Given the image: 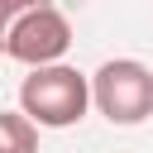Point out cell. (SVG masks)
I'll use <instances>...</instances> for the list:
<instances>
[{
	"mask_svg": "<svg viewBox=\"0 0 153 153\" xmlns=\"http://www.w3.org/2000/svg\"><path fill=\"white\" fill-rule=\"evenodd\" d=\"M72 48V24L57 5L43 0H0V53L29 72L57 67Z\"/></svg>",
	"mask_w": 153,
	"mask_h": 153,
	"instance_id": "1",
	"label": "cell"
},
{
	"mask_svg": "<svg viewBox=\"0 0 153 153\" xmlns=\"http://www.w3.org/2000/svg\"><path fill=\"white\" fill-rule=\"evenodd\" d=\"M91 105V76H81L76 67L57 62V67H38L19 81V115L38 129H72L81 124Z\"/></svg>",
	"mask_w": 153,
	"mask_h": 153,
	"instance_id": "2",
	"label": "cell"
},
{
	"mask_svg": "<svg viewBox=\"0 0 153 153\" xmlns=\"http://www.w3.org/2000/svg\"><path fill=\"white\" fill-rule=\"evenodd\" d=\"M91 105L129 129V124H143L153 115V72L139 62V57H110L91 72Z\"/></svg>",
	"mask_w": 153,
	"mask_h": 153,
	"instance_id": "3",
	"label": "cell"
},
{
	"mask_svg": "<svg viewBox=\"0 0 153 153\" xmlns=\"http://www.w3.org/2000/svg\"><path fill=\"white\" fill-rule=\"evenodd\" d=\"M0 153H38V124L19 110H0Z\"/></svg>",
	"mask_w": 153,
	"mask_h": 153,
	"instance_id": "4",
	"label": "cell"
}]
</instances>
